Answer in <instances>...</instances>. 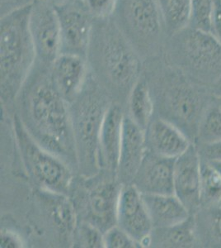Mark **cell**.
Wrapping results in <instances>:
<instances>
[{"label": "cell", "instance_id": "1", "mask_svg": "<svg viewBox=\"0 0 221 248\" xmlns=\"http://www.w3.org/2000/svg\"><path fill=\"white\" fill-rule=\"evenodd\" d=\"M17 99L18 117L31 138L72 169L78 167L70 105L55 87L50 67L36 60Z\"/></svg>", "mask_w": 221, "mask_h": 248}, {"label": "cell", "instance_id": "2", "mask_svg": "<svg viewBox=\"0 0 221 248\" xmlns=\"http://www.w3.org/2000/svg\"><path fill=\"white\" fill-rule=\"evenodd\" d=\"M148 62L145 77L158 116L178 127L194 143L199 121L216 94L196 84L162 56Z\"/></svg>", "mask_w": 221, "mask_h": 248}, {"label": "cell", "instance_id": "3", "mask_svg": "<svg viewBox=\"0 0 221 248\" xmlns=\"http://www.w3.org/2000/svg\"><path fill=\"white\" fill-rule=\"evenodd\" d=\"M86 59L91 76L108 94L128 97L140 79L141 57L112 17L94 18Z\"/></svg>", "mask_w": 221, "mask_h": 248}, {"label": "cell", "instance_id": "4", "mask_svg": "<svg viewBox=\"0 0 221 248\" xmlns=\"http://www.w3.org/2000/svg\"><path fill=\"white\" fill-rule=\"evenodd\" d=\"M32 3H26L3 16L0 22L1 99H17L37 60L30 30Z\"/></svg>", "mask_w": 221, "mask_h": 248}, {"label": "cell", "instance_id": "5", "mask_svg": "<svg viewBox=\"0 0 221 248\" xmlns=\"http://www.w3.org/2000/svg\"><path fill=\"white\" fill-rule=\"evenodd\" d=\"M162 57L188 79L221 93V45L209 31L190 26L166 41Z\"/></svg>", "mask_w": 221, "mask_h": 248}, {"label": "cell", "instance_id": "6", "mask_svg": "<svg viewBox=\"0 0 221 248\" xmlns=\"http://www.w3.org/2000/svg\"><path fill=\"white\" fill-rule=\"evenodd\" d=\"M108 98L109 94L89 76L81 93L70 105L78 166L84 177L100 171L98 141L104 117L112 105Z\"/></svg>", "mask_w": 221, "mask_h": 248}, {"label": "cell", "instance_id": "7", "mask_svg": "<svg viewBox=\"0 0 221 248\" xmlns=\"http://www.w3.org/2000/svg\"><path fill=\"white\" fill-rule=\"evenodd\" d=\"M112 17L140 57L162 56L168 35L158 0H117Z\"/></svg>", "mask_w": 221, "mask_h": 248}, {"label": "cell", "instance_id": "8", "mask_svg": "<svg viewBox=\"0 0 221 248\" xmlns=\"http://www.w3.org/2000/svg\"><path fill=\"white\" fill-rule=\"evenodd\" d=\"M14 126L16 142L28 175L42 189L69 195L73 186L72 167L37 143L17 114L14 116Z\"/></svg>", "mask_w": 221, "mask_h": 248}, {"label": "cell", "instance_id": "9", "mask_svg": "<svg viewBox=\"0 0 221 248\" xmlns=\"http://www.w3.org/2000/svg\"><path fill=\"white\" fill-rule=\"evenodd\" d=\"M81 187L76 189L71 201L78 216L95 226L103 232L117 225L118 201L122 184L118 176L100 170L84 177Z\"/></svg>", "mask_w": 221, "mask_h": 248}, {"label": "cell", "instance_id": "10", "mask_svg": "<svg viewBox=\"0 0 221 248\" xmlns=\"http://www.w3.org/2000/svg\"><path fill=\"white\" fill-rule=\"evenodd\" d=\"M55 8L60 28V53L86 58L94 17L82 0H72Z\"/></svg>", "mask_w": 221, "mask_h": 248}, {"label": "cell", "instance_id": "11", "mask_svg": "<svg viewBox=\"0 0 221 248\" xmlns=\"http://www.w3.org/2000/svg\"><path fill=\"white\" fill-rule=\"evenodd\" d=\"M30 30L37 61L51 67L60 54V28L56 8L47 0L32 3Z\"/></svg>", "mask_w": 221, "mask_h": 248}, {"label": "cell", "instance_id": "12", "mask_svg": "<svg viewBox=\"0 0 221 248\" xmlns=\"http://www.w3.org/2000/svg\"><path fill=\"white\" fill-rule=\"evenodd\" d=\"M117 225L129 234L141 247H148L153 225L141 193L132 184L122 185L120 189Z\"/></svg>", "mask_w": 221, "mask_h": 248}, {"label": "cell", "instance_id": "13", "mask_svg": "<svg viewBox=\"0 0 221 248\" xmlns=\"http://www.w3.org/2000/svg\"><path fill=\"white\" fill-rule=\"evenodd\" d=\"M201 165L202 159L194 143L176 158L174 164V194L191 215L200 208Z\"/></svg>", "mask_w": 221, "mask_h": 248}, {"label": "cell", "instance_id": "14", "mask_svg": "<svg viewBox=\"0 0 221 248\" xmlns=\"http://www.w3.org/2000/svg\"><path fill=\"white\" fill-rule=\"evenodd\" d=\"M175 160L146 150L132 185L141 194L173 195Z\"/></svg>", "mask_w": 221, "mask_h": 248}, {"label": "cell", "instance_id": "15", "mask_svg": "<svg viewBox=\"0 0 221 248\" xmlns=\"http://www.w3.org/2000/svg\"><path fill=\"white\" fill-rule=\"evenodd\" d=\"M87 59L74 54L60 53L50 67L54 85L69 105L81 93L88 77Z\"/></svg>", "mask_w": 221, "mask_h": 248}, {"label": "cell", "instance_id": "16", "mask_svg": "<svg viewBox=\"0 0 221 248\" xmlns=\"http://www.w3.org/2000/svg\"><path fill=\"white\" fill-rule=\"evenodd\" d=\"M124 116L120 105H110L104 117L98 141L99 169L117 176Z\"/></svg>", "mask_w": 221, "mask_h": 248}, {"label": "cell", "instance_id": "17", "mask_svg": "<svg viewBox=\"0 0 221 248\" xmlns=\"http://www.w3.org/2000/svg\"><path fill=\"white\" fill-rule=\"evenodd\" d=\"M146 151L145 132L129 116H124L118 168V179L122 185L132 184Z\"/></svg>", "mask_w": 221, "mask_h": 248}, {"label": "cell", "instance_id": "18", "mask_svg": "<svg viewBox=\"0 0 221 248\" xmlns=\"http://www.w3.org/2000/svg\"><path fill=\"white\" fill-rule=\"evenodd\" d=\"M146 150L157 155L177 158L192 144L184 133L160 116H154L145 131Z\"/></svg>", "mask_w": 221, "mask_h": 248}, {"label": "cell", "instance_id": "19", "mask_svg": "<svg viewBox=\"0 0 221 248\" xmlns=\"http://www.w3.org/2000/svg\"><path fill=\"white\" fill-rule=\"evenodd\" d=\"M48 219L61 237L70 240L72 244L74 232L78 218L75 207L67 195L42 189L39 196Z\"/></svg>", "mask_w": 221, "mask_h": 248}, {"label": "cell", "instance_id": "20", "mask_svg": "<svg viewBox=\"0 0 221 248\" xmlns=\"http://www.w3.org/2000/svg\"><path fill=\"white\" fill-rule=\"evenodd\" d=\"M153 229L182 223L190 217V212L176 195L141 194Z\"/></svg>", "mask_w": 221, "mask_h": 248}, {"label": "cell", "instance_id": "21", "mask_svg": "<svg viewBox=\"0 0 221 248\" xmlns=\"http://www.w3.org/2000/svg\"><path fill=\"white\" fill-rule=\"evenodd\" d=\"M152 248H200L193 215L175 225L155 228L149 235Z\"/></svg>", "mask_w": 221, "mask_h": 248}, {"label": "cell", "instance_id": "22", "mask_svg": "<svg viewBox=\"0 0 221 248\" xmlns=\"http://www.w3.org/2000/svg\"><path fill=\"white\" fill-rule=\"evenodd\" d=\"M200 248H221V205L199 208L194 214Z\"/></svg>", "mask_w": 221, "mask_h": 248}, {"label": "cell", "instance_id": "23", "mask_svg": "<svg viewBox=\"0 0 221 248\" xmlns=\"http://www.w3.org/2000/svg\"><path fill=\"white\" fill-rule=\"evenodd\" d=\"M127 105V115L145 132L154 116V101L145 78L140 77L132 89Z\"/></svg>", "mask_w": 221, "mask_h": 248}, {"label": "cell", "instance_id": "24", "mask_svg": "<svg viewBox=\"0 0 221 248\" xmlns=\"http://www.w3.org/2000/svg\"><path fill=\"white\" fill-rule=\"evenodd\" d=\"M168 37L190 26L191 0H158Z\"/></svg>", "mask_w": 221, "mask_h": 248}, {"label": "cell", "instance_id": "25", "mask_svg": "<svg viewBox=\"0 0 221 248\" xmlns=\"http://www.w3.org/2000/svg\"><path fill=\"white\" fill-rule=\"evenodd\" d=\"M221 141V106L215 96V99L208 105L199 121L194 144L201 146Z\"/></svg>", "mask_w": 221, "mask_h": 248}, {"label": "cell", "instance_id": "26", "mask_svg": "<svg viewBox=\"0 0 221 248\" xmlns=\"http://www.w3.org/2000/svg\"><path fill=\"white\" fill-rule=\"evenodd\" d=\"M221 205V175L208 161L202 160L200 208Z\"/></svg>", "mask_w": 221, "mask_h": 248}, {"label": "cell", "instance_id": "27", "mask_svg": "<svg viewBox=\"0 0 221 248\" xmlns=\"http://www.w3.org/2000/svg\"><path fill=\"white\" fill-rule=\"evenodd\" d=\"M71 245L74 248H105L103 232L88 222L78 220Z\"/></svg>", "mask_w": 221, "mask_h": 248}, {"label": "cell", "instance_id": "28", "mask_svg": "<svg viewBox=\"0 0 221 248\" xmlns=\"http://www.w3.org/2000/svg\"><path fill=\"white\" fill-rule=\"evenodd\" d=\"M192 17L190 27L210 32V22L216 0H191Z\"/></svg>", "mask_w": 221, "mask_h": 248}, {"label": "cell", "instance_id": "29", "mask_svg": "<svg viewBox=\"0 0 221 248\" xmlns=\"http://www.w3.org/2000/svg\"><path fill=\"white\" fill-rule=\"evenodd\" d=\"M103 241L106 248H142L140 243L118 225L113 226L104 232Z\"/></svg>", "mask_w": 221, "mask_h": 248}, {"label": "cell", "instance_id": "30", "mask_svg": "<svg viewBox=\"0 0 221 248\" xmlns=\"http://www.w3.org/2000/svg\"><path fill=\"white\" fill-rule=\"evenodd\" d=\"M85 8L94 18L112 17L117 0H82Z\"/></svg>", "mask_w": 221, "mask_h": 248}, {"label": "cell", "instance_id": "31", "mask_svg": "<svg viewBox=\"0 0 221 248\" xmlns=\"http://www.w3.org/2000/svg\"><path fill=\"white\" fill-rule=\"evenodd\" d=\"M196 147L202 160L210 162L221 161V141L216 143L196 146Z\"/></svg>", "mask_w": 221, "mask_h": 248}, {"label": "cell", "instance_id": "32", "mask_svg": "<svg viewBox=\"0 0 221 248\" xmlns=\"http://www.w3.org/2000/svg\"><path fill=\"white\" fill-rule=\"evenodd\" d=\"M210 32L221 45V0H216L210 22Z\"/></svg>", "mask_w": 221, "mask_h": 248}, {"label": "cell", "instance_id": "33", "mask_svg": "<svg viewBox=\"0 0 221 248\" xmlns=\"http://www.w3.org/2000/svg\"><path fill=\"white\" fill-rule=\"evenodd\" d=\"M1 248H23V239L14 232L8 229L1 230Z\"/></svg>", "mask_w": 221, "mask_h": 248}, {"label": "cell", "instance_id": "34", "mask_svg": "<svg viewBox=\"0 0 221 248\" xmlns=\"http://www.w3.org/2000/svg\"><path fill=\"white\" fill-rule=\"evenodd\" d=\"M47 1L52 3L54 6H56L62 4V3H67V2H70V1H72V0H47Z\"/></svg>", "mask_w": 221, "mask_h": 248}, {"label": "cell", "instance_id": "35", "mask_svg": "<svg viewBox=\"0 0 221 248\" xmlns=\"http://www.w3.org/2000/svg\"><path fill=\"white\" fill-rule=\"evenodd\" d=\"M208 162H210V161H208ZM210 163L221 173V161H212V162H210Z\"/></svg>", "mask_w": 221, "mask_h": 248}, {"label": "cell", "instance_id": "36", "mask_svg": "<svg viewBox=\"0 0 221 248\" xmlns=\"http://www.w3.org/2000/svg\"><path fill=\"white\" fill-rule=\"evenodd\" d=\"M216 99L218 102L219 105L221 106V94H218V95H216Z\"/></svg>", "mask_w": 221, "mask_h": 248}]
</instances>
